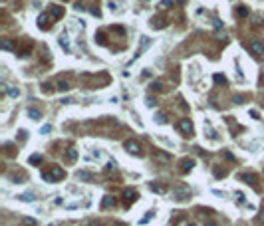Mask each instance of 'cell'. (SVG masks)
I'll return each instance as SVG.
<instances>
[{"label": "cell", "instance_id": "cell-32", "mask_svg": "<svg viewBox=\"0 0 264 226\" xmlns=\"http://www.w3.org/2000/svg\"><path fill=\"white\" fill-rule=\"evenodd\" d=\"M42 91H44V93H52L54 87H50V83H44V85H42Z\"/></svg>", "mask_w": 264, "mask_h": 226}, {"label": "cell", "instance_id": "cell-21", "mask_svg": "<svg viewBox=\"0 0 264 226\" xmlns=\"http://www.w3.org/2000/svg\"><path fill=\"white\" fill-rule=\"evenodd\" d=\"M28 163H30V165H40V163H42V155H38V153H34V155H30V159H28Z\"/></svg>", "mask_w": 264, "mask_h": 226}, {"label": "cell", "instance_id": "cell-5", "mask_svg": "<svg viewBox=\"0 0 264 226\" xmlns=\"http://www.w3.org/2000/svg\"><path fill=\"white\" fill-rule=\"evenodd\" d=\"M248 50H250V54H254V56H260V54H264V44L260 40H256V42H252L248 46Z\"/></svg>", "mask_w": 264, "mask_h": 226}, {"label": "cell", "instance_id": "cell-42", "mask_svg": "<svg viewBox=\"0 0 264 226\" xmlns=\"http://www.w3.org/2000/svg\"><path fill=\"white\" fill-rule=\"evenodd\" d=\"M242 101H244V99H242V95H234V103H242Z\"/></svg>", "mask_w": 264, "mask_h": 226}, {"label": "cell", "instance_id": "cell-37", "mask_svg": "<svg viewBox=\"0 0 264 226\" xmlns=\"http://www.w3.org/2000/svg\"><path fill=\"white\" fill-rule=\"evenodd\" d=\"M151 87H153L155 91H157V89H163V85H161L159 82H153V83H151Z\"/></svg>", "mask_w": 264, "mask_h": 226}, {"label": "cell", "instance_id": "cell-11", "mask_svg": "<svg viewBox=\"0 0 264 226\" xmlns=\"http://www.w3.org/2000/svg\"><path fill=\"white\" fill-rule=\"evenodd\" d=\"M115 204V198H113L111 195H105L103 198H101V208H109V206H113Z\"/></svg>", "mask_w": 264, "mask_h": 226}, {"label": "cell", "instance_id": "cell-34", "mask_svg": "<svg viewBox=\"0 0 264 226\" xmlns=\"http://www.w3.org/2000/svg\"><path fill=\"white\" fill-rule=\"evenodd\" d=\"M236 202L244 204V195H242V192H236Z\"/></svg>", "mask_w": 264, "mask_h": 226}, {"label": "cell", "instance_id": "cell-12", "mask_svg": "<svg viewBox=\"0 0 264 226\" xmlns=\"http://www.w3.org/2000/svg\"><path fill=\"white\" fill-rule=\"evenodd\" d=\"M155 159H157V161H163V163H169V161H171V155L165 153V151H155Z\"/></svg>", "mask_w": 264, "mask_h": 226}, {"label": "cell", "instance_id": "cell-30", "mask_svg": "<svg viewBox=\"0 0 264 226\" xmlns=\"http://www.w3.org/2000/svg\"><path fill=\"white\" fill-rule=\"evenodd\" d=\"M50 131H52V125H44V127L40 129V133H42V135H48Z\"/></svg>", "mask_w": 264, "mask_h": 226}, {"label": "cell", "instance_id": "cell-9", "mask_svg": "<svg viewBox=\"0 0 264 226\" xmlns=\"http://www.w3.org/2000/svg\"><path fill=\"white\" fill-rule=\"evenodd\" d=\"M38 28H40V30L50 28V18H48V14H40V16H38Z\"/></svg>", "mask_w": 264, "mask_h": 226}, {"label": "cell", "instance_id": "cell-23", "mask_svg": "<svg viewBox=\"0 0 264 226\" xmlns=\"http://www.w3.org/2000/svg\"><path fill=\"white\" fill-rule=\"evenodd\" d=\"M22 224H24V226H38V220H36V218H30V216H26V218L22 220Z\"/></svg>", "mask_w": 264, "mask_h": 226}, {"label": "cell", "instance_id": "cell-29", "mask_svg": "<svg viewBox=\"0 0 264 226\" xmlns=\"http://www.w3.org/2000/svg\"><path fill=\"white\" fill-rule=\"evenodd\" d=\"M56 89H58V91H68V89H70V85H68L66 82H58V85H56Z\"/></svg>", "mask_w": 264, "mask_h": 226}, {"label": "cell", "instance_id": "cell-3", "mask_svg": "<svg viewBox=\"0 0 264 226\" xmlns=\"http://www.w3.org/2000/svg\"><path fill=\"white\" fill-rule=\"evenodd\" d=\"M125 149H127L131 155H137V157L141 155V145H139L135 139H129V141H125Z\"/></svg>", "mask_w": 264, "mask_h": 226}, {"label": "cell", "instance_id": "cell-14", "mask_svg": "<svg viewBox=\"0 0 264 226\" xmlns=\"http://www.w3.org/2000/svg\"><path fill=\"white\" fill-rule=\"evenodd\" d=\"M153 121L157 123V125H165V123H167V115H165V113H161V111H159V113H155Z\"/></svg>", "mask_w": 264, "mask_h": 226}, {"label": "cell", "instance_id": "cell-8", "mask_svg": "<svg viewBox=\"0 0 264 226\" xmlns=\"http://www.w3.org/2000/svg\"><path fill=\"white\" fill-rule=\"evenodd\" d=\"M135 198H137V192L133 191V188H127V191L123 192V202H125V204H131Z\"/></svg>", "mask_w": 264, "mask_h": 226}, {"label": "cell", "instance_id": "cell-27", "mask_svg": "<svg viewBox=\"0 0 264 226\" xmlns=\"http://www.w3.org/2000/svg\"><path fill=\"white\" fill-rule=\"evenodd\" d=\"M214 83H223L224 85L226 83V78H224L223 73H214Z\"/></svg>", "mask_w": 264, "mask_h": 226}, {"label": "cell", "instance_id": "cell-31", "mask_svg": "<svg viewBox=\"0 0 264 226\" xmlns=\"http://www.w3.org/2000/svg\"><path fill=\"white\" fill-rule=\"evenodd\" d=\"M151 218H153V212H149V214H147V216H145V218H141V220H139V224H147Z\"/></svg>", "mask_w": 264, "mask_h": 226}, {"label": "cell", "instance_id": "cell-26", "mask_svg": "<svg viewBox=\"0 0 264 226\" xmlns=\"http://www.w3.org/2000/svg\"><path fill=\"white\" fill-rule=\"evenodd\" d=\"M236 14H238L240 18H246V16H248V8H246V6H240L238 10H236Z\"/></svg>", "mask_w": 264, "mask_h": 226}, {"label": "cell", "instance_id": "cell-40", "mask_svg": "<svg viewBox=\"0 0 264 226\" xmlns=\"http://www.w3.org/2000/svg\"><path fill=\"white\" fill-rule=\"evenodd\" d=\"M250 117H254V119H260V113H258V111H254V109H252V111H250Z\"/></svg>", "mask_w": 264, "mask_h": 226}, {"label": "cell", "instance_id": "cell-36", "mask_svg": "<svg viewBox=\"0 0 264 226\" xmlns=\"http://www.w3.org/2000/svg\"><path fill=\"white\" fill-rule=\"evenodd\" d=\"M256 220H258V224H264V210L258 212V218H256Z\"/></svg>", "mask_w": 264, "mask_h": 226}, {"label": "cell", "instance_id": "cell-2", "mask_svg": "<svg viewBox=\"0 0 264 226\" xmlns=\"http://www.w3.org/2000/svg\"><path fill=\"white\" fill-rule=\"evenodd\" d=\"M173 195H175V200L185 202V200H189V196H191V188L187 185H177L173 188Z\"/></svg>", "mask_w": 264, "mask_h": 226}, {"label": "cell", "instance_id": "cell-33", "mask_svg": "<svg viewBox=\"0 0 264 226\" xmlns=\"http://www.w3.org/2000/svg\"><path fill=\"white\" fill-rule=\"evenodd\" d=\"M171 4H173L171 0H163V2H161V8H165V10H167V8H171Z\"/></svg>", "mask_w": 264, "mask_h": 226}, {"label": "cell", "instance_id": "cell-6", "mask_svg": "<svg viewBox=\"0 0 264 226\" xmlns=\"http://www.w3.org/2000/svg\"><path fill=\"white\" fill-rule=\"evenodd\" d=\"M193 167H195V161L193 159H183L179 169H181V173H189V171H193Z\"/></svg>", "mask_w": 264, "mask_h": 226}, {"label": "cell", "instance_id": "cell-10", "mask_svg": "<svg viewBox=\"0 0 264 226\" xmlns=\"http://www.w3.org/2000/svg\"><path fill=\"white\" fill-rule=\"evenodd\" d=\"M58 42H60V46L64 48V50H66V54L72 52V48H70V40H68V36H66V34H62L60 38H58Z\"/></svg>", "mask_w": 264, "mask_h": 226}, {"label": "cell", "instance_id": "cell-19", "mask_svg": "<svg viewBox=\"0 0 264 226\" xmlns=\"http://www.w3.org/2000/svg\"><path fill=\"white\" fill-rule=\"evenodd\" d=\"M0 48H2V50H10V52L16 50V46H14L10 40H2V42H0Z\"/></svg>", "mask_w": 264, "mask_h": 226}, {"label": "cell", "instance_id": "cell-18", "mask_svg": "<svg viewBox=\"0 0 264 226\" xmlns=\"http://www.w3.org/2000/svg\"><path fill=\"white\" fill-rule=\"evenodd\" d=\"M66 159H68V161H75V159H78V149L70 147V149L66 151Z\"/></svg>", "mask_w": 264, "mask_h": 226}, {"label": "cell", "instance_id": "cell-22", "mask_svg": "<svg viewBox=\"0 0 264 226\" xmlns=\"http://www.w3.org/2000/svg\"><path fill=\"white\" fill-rule=\"evenodd\" d=\"M28 117H30V119H34V121H38L42 117V113L38 111V109H32V107H30V109H28Z\"/></svg>", "mask_w": 264, "mask_h": 226}, {"label": "cell", "instance_id": "cell-43", "mask_svg": "<svg viewBox=\"0 0 264 226\" xmlns=\"http://www.w3.org/2000/svg\"><path fill=\"white\" fill-rule=\"evenodd\" d=\"M187 226H195V224H193V222H191V224H187Z\"/></svg>", "mask_w": 264, "mask_h": 226}, {"label": "cell", "instance_id": "cell-45", "mask_svg": "<svg viewBox=\"0 0 264 226\" xmlns=\"http://www.w3.org/2000/svg\"><path fill=\"white\" fill-rule=\"evenodd\" d=\"M48 226H54V224H48Z\"/></svg>", "mask_w": 264, "mask_h": 226}, {"label": "cell", "instance_id": "cell-39", "mask_svg": "<svg viewBox=\"0 0 264 226\" xmlns=\"http://www.w3.org/2000/svg\"><path fill=\"white\" fill-rule=\"evenodd\" d=\"M74 8H75V10H78V12H84V10H85V6H84V4H79V2H78V4H75V6H74Z\"/></svg>", "mask_w": 264, "mask_h": 226}, {"label": "cell", "instance_id": "cell-20", "mask_svg": "<svg viewBox=\"0 0 264 226\" xmlns=\"http://www.w3.org/2000/svg\"><path fill=\"white\" fill-rule=\"evenodd\" d=\"M151 22H153V28H165V26H167L165 18H153Z\"/></svg>", "mask_w": 264, "mask_h": 226}, {"label": "cell", "instance_id": "cell-28", "mask_svg": "<svg viewBox=\"0 0 264 226\" xmlns=\"http://www.w3.org/2000/svg\"><path fill=\"white\" fill-rule=\"evenodd\" d=\"M213 26H214V30H217V32H220V30H223V20H220V18H214V20H213Z\"/></svg>", "mask_w": 264, "mask_h": 226}, {"label": "cell", "instance_id": "cell-24", "mask_svg": "<svg viewBox=\"0 0 264 226\" xmlns=\"http://www.w3.org/2000/svg\"><path fill=\"white\" fill-rule=\"evenodd\" d=\"M149 46H151V38H143V40H141V48H139V54H141L143 50H147Z\"/></svg>", "mask_w": 264, "mask_h": 226}, {"label": "cell", "instance_id": "cell-15", "mask_svg": "<svg viewBox=\"0 0 264 226\" xmlns=\"http://www.w3.org/2000/svg\"><path fill=\"white\" fill-rule=\"evenodd\" d=\"M75 177H78L79 181H85V182L91 181V173H88V171H78V173H75Z\"/></svg>", "mask_w": 264, "mask_h": 226}, {"label": "cell", "instance_id": "cell-41", "mask_svg": "<svg viewBox=\"0 0 264 226\" xmlns=\"http://www.w3.org/2000/svg\"><path fill=\"white\" fill-rule=\"evenodd\" d=\"M214 175H217V177H224V175H226V171H220V169H217V171H214Z\"/></svg>", "mask_w": 264, "mask_h": 226}, {"label": "cell", "instance_id": "cell-25", "mask_svg": "<svg viewBox=\"0 0 264 226\" xmlns=\"http://www.w3.org/2000/svg\"><path fill=\"white\" fill-rule=\"evenodd\" d=\"M18 200H24V202H34V200H36V196H34V195H20V196H18Z\"/></svg>", "mask_w": 264, "mask_h": 226}, {"label": "cell", "instance_id": "cell-38", "mask_svg": "<svg viewBox=\"0 0 264 226\" xmlns=\"http://www.w3.org/2000/svg\"><path fill=\"white\" fill-rule=\"evenodd\" d=\"M105 169H107V171H111V169H115V161H109V163H107V165H105Z\"/></svg>", "mask_w": 264, "mask_h": 226}, {"label": "cell", "instance_id": "cell-1", "mask_svg": "<svg viewBox=\"0 0 264 226\" xmlns=\"http://www.w3.org/2000/svg\"><path fill=\"white\" fill-rule=\"evenodd\" d=\"M64 177H66V173H64V169H62V167H58V165L52 167L50 173H44V179L50 181V182H58V181H62Z\"/></svg>", "mask_w": 264, "mask_h": 226}, {"label": "cell", "instance_id": "cell-4", "mask_svg": "<svg viewBox=\"0 0 264 226\" xmlns=\"http://www.w3.org/2000/svg\"><path fill=\"white\" fill-rule=\"evenodd\" d=\"M177 127L183 131V135H193V123H191V119H181L179 123H177Z\"/></svg>", "mask_w": 264, "mask_h": 226}, {"label": "cell", "instance_id": "cell-44", "mask_svg": "<svg viewBox=\"0 0 264 226\" xmlns=\"http://www.w3.org/2000/svg\"><path fill=\"white\" fill-rule=\"evenodd\" d=\"M207 226H217V224H207Z\"/></svg>", "mask_w": 264, "mask_h": 226}, {"label": "cell", "instance_id": "cell-16", "mask_svg": "<svg viewBox=\"0 0 264 226\" xmlns=\"http://www.w3.org/2000/svg\"><path fill=\"white\" fill-rule=\"evenodd\" d=\"M149 188L153 192H157V195H163V192H165V186L163 185H157V182H149Z\"/></svg>", "mask_w": 264, "mask_h": 226}, {"label": "cell", "instance_id": "cell-35", "mask_svg": "<svg viewBox=\"0 0 264 226\" xmlns=\"http://www.w3.org/2000/svg\"><path fill=\"white\" fill-rule=\"evenodd\" d=\"M155 103H157V101H155V97H151V95H149V97H147V105H149V107H155Z\"/></svg>", "mask_w": 264, "mask_h": 226}, {"label": "cell", "instance_id": "cell-17", "mask_svg": "<svg viewBox=\"0 0 264 226\" xmlns=\"http://www.w3.org/2000/svg\"><path fill=\"white\" fill-rule=\"evenodd\" d=\"M6 93L10 95V97H14V99H16V97L20 95V89H18V87H14V85H6Z\"/></svg>", "mask_w": 264, "mask_h": 226}, {"label": "cell", "instance_id": "cell-13", "mask_svg": "<svg viewBox=\"0 0 264 226\" xmlns=\"http://www.w3.org/2000/svg\"><path fill=\"white\" fill-rule=\"evenodd\" d=\"M240 179L246 182V185H250V186H254L256 185V177L254 175H250V173H244V175H240Z\"/></svg>", "mask_w": 264, "mask_h": 226}, {"label": "cell", "instance_id": "cell-7", "mask_svg": "<svg viewBox=\"0 0 264 226\" xmlns=\"http://www.w3.org/2000/svg\"><path fill=\"white\" fill-rule=\"evenodd\" d=\"M50 14H52V18H54V20L62 18V16H64V6H58V4H52V6H50Z\"/></svg>", "mask_w": 264, "mask_h": 226}]
</instances>
